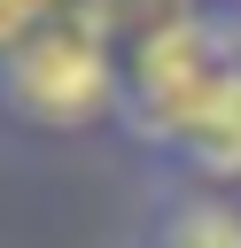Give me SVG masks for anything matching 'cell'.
I'll use <instances>...</instances> for the list:
<instances>
[{
  "label": "cell",
  "instance_id": "obj_2",
  "mask_svg": "<svg viewBox=\"0 0 241 248\" xmlns=\"http://www.w3.org/2000/svg\"><path fill=\"white\" fill-rule=\"evenodd\" d=\"M241 62V0L225 8H155L124 39V147L148 155L218 78Z\"/></svg>",
  "mask_w": 241,
  "mask_h": 248
},
{
  "label": "cell",
  "instance_id": "obj_1",
  "mask_svg": "<svg viewBox=\"0 0 241 248\" xmlns=\"http://www.w3.org/2000/svg\"><path fill=\"white\" fill-rule=\"evenodd\" d=\"M124 132V46L78 16H54L0 54V140L8 147H86Z\"/></svg>",
  "mask_w": 241,
  "mask_h": 248
},
{
  "label": "cell",
  "instance_id": "obj_4",
  "mask_svg": "<svg viewBox=\"0 0 241 248\" xmlns=\"http://www.w3.org/2000/svg\"><path fill=\"white\" fill-rule=\"evenodd\" d=\"M132 248H241V194L210 186H148Z\"/></svg>",
  "mask_w": 241,
  "mask_h": 248
},
{
  "label": "cell",
  "instance_id": "obj_5",
  "mask_svg": "<svg viewBox=\"0 0 241 248\" xmlns=\"http://www.w3.org/2000/svg\"><path fill=\"white\" fill-rule=\"evenodd\" d=\"M54 16H70V0H0V54L23 46L31 31H47Z\"/></svg>",
  "mask_w": 241,
  "mask_h": 248
},
{
  "label": "cell",
  "instance_id": "obj_6",
  "mask_svg": "<svg viewBox=\"0 0 241 248\" xmlns=\"http://www.w3.org/2000/svg\"><path fill=\"white\" fill-rule=\"evenodd\" d=\"M140 8L155 16V8H225V0H140Z\"/></svg>",
  "mask_w": 241,
  "mask_h": 248
},
{
  "label": "cell",
  "instance_id": "obj_3",
  "mask_svg": "<svg viewBox=\"0 0 241 248\" xmlns=\"http://www.w3.org/2000/svg\"><path fill=\"white\" fill-rule=\"evenodd\" d=\"M148 186H210V194H241V62H225V78L140 155Z\"/></svg>",
  "mask_w": 241,
  "mask_h": 248
}]
</instances>
